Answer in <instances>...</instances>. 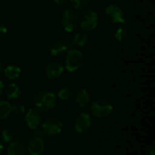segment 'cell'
<instances>
[{
    "label": "cell",
    "instance_id": "ba28073f",
    "mask_svg": "<svg viewBox=\"0 0 155 155\" xmlns=\"http://www.w3.org/2000/svg\"><path fill=\"white\" fill-rule=\"evenodd\" d=\"M64 71V66L62 63L58 61H53L46 65L45 75L50 80H54L59 78Z\"/></svg>",
    "mask_w": 155,
    "mask_h": 155
},
{
    "label": "cell",
    "instance_id": "6da1fadb",
    "mask_svg": "<svg viewBox=\"0 0 155 155\" xmlns=\"http://www.w3.org/2000/svg\"><path fill=\"white\" fill-rule=\"evenodd\" d=\"M57 103L55 94L50 91L43 90L38 92L35 96V105L40 111L49 112L53 110Z\"/></svg>",
    "mask_w": 155,
    "mask_h": 155
},
{
    "label": "cell",
    "instance_id": "2e32d148",
    "mask_svg": "<svg viewBox=\"0 0 155 155\" xmlns=\"http://www.w3.org/2000/svg\"><path fill=\"white\" fill-rule=\"evenodd\" d=\"M7 155H25V146L17 142H12L7 148Z\"/></svg>",
    "mask_w": 155,
    "mask_h": 155
},
{
    "label": "cell",
    "instance_id": "484cf974",
    "mask_svg": "<svg viewBox=\"0 0 155 155\" xmlns=\"http://www.w3.org/2000/svg\"><path fill=\"white\" fill-rule=\"evenodd\" d=\"M3 88H4V84H3V83L0 81V95L2 94V91H3Z\"/></svg>",
    "mask_w": 155,
    "mask_h": 155
},
{
    "label": "cell",
    "instance_id": "5b68a950",
    "mask_svg": "<svg viewBox=\"0 0 155 155\" xmlns=\"http://www.w3.org/2000/svg\"><path fill=\"white\" fill-rule=\"evenodd\" d=\"M60 23L65 32H73L78 23V15L75 9L67 8L64 10L60 17Z\"/></svg>",
    "mask_w": 155,
    "mask_h": 155
},
{
    "label": "cell",
    "instance_id": "d6986e66",
    "mask_svg": "<svg viewBox=\"0 0 155 155\" xmlns=\"http://www.w3.org/2000/svg\"><path fill=\"white\" fill-rule=\"evenodd\" d=\"M128 36V30L125 26H120L119 28H117V30L114 33V38L118 41V42H123L124 41Z\"/></svg>",
    "mask_w": 155,
    "mask_h": 155
},
{
    "label": "cell",
    "instance_id": "ffe728a7",
    "mask_svg": "<svg viewBox=\"0 0 155 155\" xmlns=\"http://www.w3.org/2000/svg\"><path fill=\"white\" fill-rule=\"evenodd\" d=\"M72 5V7H74V9H84L86 8L92 0H68Z\"/></svg>",
    "mask_w": 155,
    "mask_h": 155
},
{
    "label": "cell",
    "instance_id": "9a60e30c",
    "mask_svg": "<svg viewBox=\"0 0 155 155\" xmlns=\"http://www.w3.org/2000/svg\"><path fill=\"white\" fill-rule=\"evenodd\" d=\"M5 95L10 100H17L21 95V90L17 84L11 83L5 88Z\"/></svg>",
    "mask_w": 155,
    "mask_h": 155
},
{
    "label": "cell",
    "instance_id": "f1b7e54d",
    "mask_svg": "<svg viewBox=\"0 0 155 155\" xmlns=\"http://www.w3.org/2000/svg\"><path fill=\"white\" fill-rule=\"evenodd\" d=\"M1 73H2V64L0 62V74H1Z\"/></svg>",
    "mask_w": 155,
    "mask_h": 155
},
{
    "label": "cell",
    "instance_id": "4fadbf2b",
    "mask_svg": "<svg viewBox=\"0 0 155 155\" xmlns=\"http://www.w3.org/2000/svg\"><path fill=\"white\" fill-rule=\"evenodd\" d=\"M75 102L81 107H85L90 103V96L86 89L79 88L75 93Z\"/></svg>",
    "mask_w": 155,
    "mask_h": 155
},
{
    "label": "cell",
    "instance_id": "7a4b0ae2",
    "mask_svg": "<svg viewBox=\"0 0 155 155\" xmlns=\"http://www.w3.org/2000/svg\"><path fill=\"white\" fill-rule=\"evenodd\" d=\"M92 114L97 119H104L108 117L113 112L112 103L104 98H99L94 100L90 106Z\"/></svg>",
    "mask_w": 155,
    "mask_h": 155
},
{
    "label": "cell",
    "instance_id": "8fae6325",
    "mask_svg": "<svg viewBox=\"0 0 155 155\" xmlns=\"http://www.w3.org/2000/svg\"><path fill=\"white\" fill-rule=\"evenodd\" d=\"M44 150L45 143L39 136H34L27 143V151L30 155H42Z\"/></svg>",
    "mask_w": 155,
    "mask_h": 155
},
{
    "label": "cell",
    "instance_id": "8992f818",
    "mask_svg": "<svg viewBox=\"0 0 155 155\" xmlns=\"http://www.w3.org/2000/svg\"><path fill=\"white\" fill-rule=\"evenodd\" d=\"M98 25V15L94 10L84 11L80 17L79 25L80 28L85 32L94 31Z\"/></svg>",
    "mask_w": 155,
    "mask_h": 155
},
{
    "label": "cell",
    "instance_id": "7c38bea8",
    "mask_svg": "<svg viewBox=\"0 0 155 155\" xmlns=\"http://www.w3.org/2000/svg\"><path fill=\"white\" fill-rule=\"evenodd\" d=\"M27 126L32 130H36L41 124V114L35 109H29L25 114Z\"/></svg>",
    "mask_w": 155,
    "mask_h": 155
},
{
    "label": "cell",
    "instance_id": "d4e9b609",
    "mask_svg": "<svg viewBox=\"0 0 155 155\" xmlns=\"http://www.w3.org/2000/svg\"><path fill=\"white\" fill-rule=\"evenodd\" d=\"M55 4H57V5H65L67 2H68V0H53Z\"/></svg>",
    "mask_w": 155,
    "mask_h": 155
},
{
    "label": "cell",
    "instance_id": "30bf717a",
    "mask_svg": "<svg viewBox=\"0 0 155 155\" xmlns=\"http://www.w3.org/2000/svg\"><path fill=\"white\" fill-rule=\"evenodd\" d=\"M69 49H70L69 43L67 41H65V40H63V39H59V40L54 41L50 45V46H49L50 54L53 56L63 55V54H66Z\"/></svg>",
    "mask_w": 155,
    "mask_h": 155
},
{
    "label": "cell",
    "instance_id": "44dd1931",
    "mask_svg": "<svg viewBox=\"0 0 155 155\" xmlns=\"http://www.w3.org/2000/svg\"><path fill=\"white\" fill-rule=\"evenodd\" d=\"M57 95L61 100H68L72 96V91L69 87L64 86L58 91Z\"/></svg>",
    "mask_w": 155,
    "mask_h": 155
},
{
    "label": "cell",
    "instance_id": "277c9868",
    "mask_svg": "<svg viewBox=\"0 0 155 155\" xmlns=\"http://www.w3.org/2000/svg\"><path fill=\"white\" fill-rule=\"evenodd\" d=\"M104 15L106 20L111 24H126V19L121 6L116 4L108 5L104 9Z\"/></svg>",
    "mask_w": 155,
    "mask_h": 155
},
{
    "label": "cell",
    "instance_id": "83f0119b",
    "mask_svg": "<svg viewBox=\"0 0 155 155\" xmlns=\"http://www.w3.org/2000/svg\"><path fill=\"white\" fill-rule=\"evenodd\" d=\"M154 148H155V146L153 145V146L152 147V150H151V155H155L154 154Z\"/></svg>",
    "mask_w": 155,
    "mask_h": 155
},
{
    "label": "cell",
    "instance_id": "7402d4cb",
    "mask_svg": "<svg viewBox=\"0 0 155 155\" xmlns=\"http://www.w3.org/2000/svg\"><path fill=\"white\" fill-rule=\"evenodd\" d=\"M14 136H15V134H14L13 131L10 130V129H4L2 131V139L5 143L12 142L13 139H14Z\"/></svg>",
    "mask_w": 155,
    "mask_h": 155
},
{
    "label": "cell",
    "instance_id": "52a82bcc",
    "mask_svg": "<svg viewBox=\"0 0 155 155\" xmlns=\"http://www.w3.org/2000/svg\"><path fill=\"white\" fill-rule=\"evenodd\" d=\"M63 130V123L56 117L48 118L42 125V133L46 136H56Z\"/></svg>",
    "mask_w": 155,
    "mask_h": 155
},
{
    "label": "cell",
    "instance_id": "3957f363",
    "mask_svg": "<svg viewBox=\"0 0 155 155\" xmlns=\"http://www.w3.org/2000/svg\"><path fill=\"white\" fill-rule=\"evenodd\" d=\"M84 64V54L81 51L77 49H69L66 53L65 65L64 68L70 72L74 73L78 71Z\"/></svg>",
    "mask_w": 155,
    "mask_h": 155
},
{
    "label": "cell",
    "instance_id": "5bb4252c",
    "mask_svg": "<svg viewBox=\"0 0 155 155\" xmlns=\"http://www.w3.org/2000/svg\"><path fill=\"white\" fill-rule=\"evenodd\" d=\"M4 76L8 79V80H15L17 79L20 74H21V68L17 65L15 64H10L7 65L5 69H4Z\"/></svg>",
    "mask_w": 155,
    "mask_h": 155
},
{
    "label": "cell",
    "instance_id": "cb8c5ba5",
    "mask_svg": "<svg viewBox=\"0 0 155 155\" xmlns=\"http://www.w3.org/2000/svg\"><path fill=\"white\" fill-rule=\"evenodd\" d=\"M6 33H7V28H6V26H5L3 23L0 22V39L3 38V37L6 35Z\"/></svg>",
    "mask_w": 155,
    "mask_h": 155
},
{
    "label": "cell",
    "instance_id": "e0dca14e",
    "mask_svg": "<svg viewBox=\"0 0 155 155\" xmlns=\"http://www.w3.org/2000/svg\"><path fill=\"white\" fill-rule=\"evenodd\" d=\"M88 41V37L84 33H77L75 35H74L73 38H72V45L76 47H82L84 45H85V44Z\"/></svg>",
    "mask_w": 155,
    "mask_h": 155
},
{
    "label": "cell",
    "instance_id": "4316f807",
    "mask_svg": "<svg viewBox=\"0 0 155 155\" xmlns=\"http://www.w3.org/2000/svg\"><path fill=\"white\" fill-rule=\"evenodd\" d=\"M3 151H4V145H3V143L0 142V154L3 153Z\"/></svg>",
    "mask_w": 155,
    "mask_h": 155
},
{
    "label": "cell",
    "instance_id": "603a6c76",
    "mask_svg": "<svg viewBox=\"0 0 155 155\" xmlns=\"http://www.w3.org/2000/svg\"><path fill=\"white\" fill-rule=\"evenodd\" d=\"M12 111L15 113V115H21L25 113V107L22 104H15L12 107Z\"/></svg>",
    "mask_w": 155,
    "mask_h": 155
},
{
    "label": "cell",
    "instance_id": "ac0fdd59",
    "mask_svg": "<svg viewBox=\"0 0 155 155\" xmlns=\"http://www.w3.org/2000/svg\"><path fill=\"white\" fill-rule=\"evenodd\" d=\"M12 112L11 104L6 101L0 102V120L5 119Z\"/></svg>",
    "mask_w": 155,
    "mask_h": 155
},
{
    "label": "cell",
    "instance_id": "9c48e42d",
    "mask_svg": "<svg viewBox=\"0 0 155 155\" xmlns=\"http://www.w3.org/2000/svg\"><path fill=\"white\" fill-rule=\"evenodd\" d=\"M92 126V121L90 115L84 113L78 114L74 121V127L78 133L84 134L90 130Z\"/></svg>",
    "mask_w": 155,
    "mask_h": 155
}]
</instances>
